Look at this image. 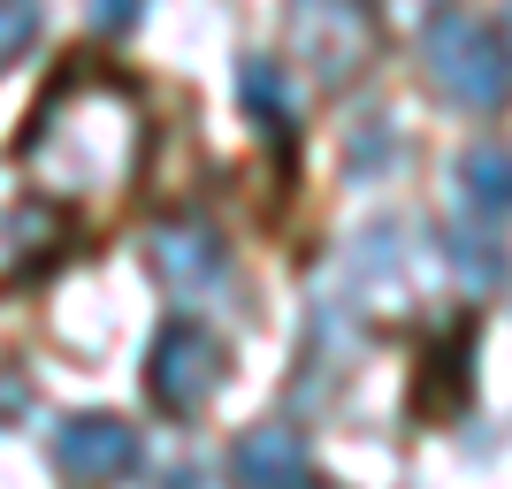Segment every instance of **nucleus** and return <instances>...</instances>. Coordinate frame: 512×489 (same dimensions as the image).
I'll return each mask as SVG.
<instances>
[{"instance_id": "f03ea898", "label": "nucleus", "mask_w": 512, "mask_h": 489, "mask_svg": "<svg viewBox=\"0 0 512 489\" xmlns=\"http://www.w3.org/2000/svg\"><path fill=\"white\" fill-rule=\"evenodd\" d=\"M421 69L428 85L444 92L451 107H467V115H497L512 100V54L482 16L467 8H444V16H428L421 31Z\"/></svg>"}, {"instance_id": "f257e3e1", "label": "nucleus", "mask_w": 512, "mask_h": 489, "mask_svg": "<svg viewBox=\"0 0 512 489\" xmlns=\"http://www.w3.org/2000/svg\"><path fill=\"white\" fill-rule=\"evenodd\" d=\"M138 161H146L138 92L100 77V69L62 77V92L39 107V130H31V169L62 192H123Z\"/></svg>"}, {"instance_id": "6e6552de", "label": "nucleus", "mask_w": 512, "mask_h": 489, "mask_svg": "<svg viewBox=\"0 0 512 489\" xmlns=\"http://www.w3.org/2000/svg\"><path fill=\"white\" fill-rule=\"evenodd\" d=\"M237 107L253 115L260 138H291L299 130V85H291V69L253 54V62H237Z\"/></svg>"}, {"instance_id": "0eeeda50", "label": "nucleus", "mask_w": 512, "mask_h": 489, "mask_svg": "<svg viewBox=\"0 0 512 489\" xmlns=\"http://www.w3.org/2000/svg\"><path fill=\"white\" fill-rule=\"evenodd\" d=\"M230 482L237 489H314V459H306V436L299 428H245L230 451Z\"/></svg>"}, {"instance_id": "2eb2a0df", "label": "nucleus", "mask_w": 512, "mask_h": 489, "mask_svg": "<svg viewBox=\"0 0 512 489\" xmlns=\"http://www.w3.org/2000/svg\"><path fill=\"white\" fill-rule=\"evenodd\" d=\"M505 16H512V0H505Z\"/></svg>"}, {"instance_id": "4468645a", "label": "nucleus", "mask_w": 512, "mask_h": 489, "mask_svg": "<svg viewBox=\"0 0 512 489\" xmlns=\"http://www.w3.org/2000/svg\"><path fill=\"white\" fill-rule=\"evenodd\" d=\"M161 489H207V474H199V467H169V474H161Z\"/></svg>"}, {"instance_id": "ddd939ff", "label": "nucleus", "mask_w": 512, "mask_h": 489, "mask_svg": "<svg viewBox=\"0 0 512 489\" xmlns=\"http://www.w3.org/2000/svg\"><path fill=\"white\" fill-rule=\"evenodd\" d=\"M31 413V383H23L16 367H0V428H16Z\"/></svg>"}, {"instance_id": "1a4fd4ad", "label": "nucleus", "mask_w": 512, "mask_h": 489, "mask_svg": "<svg viewBox=\"0 0 512 489\" xmlns=\"http://www.w3.org/2000/svg\"><path fill=\"white\" fill-rule=\"evenodd\" d=\"M451 176H459V207H467V222H505V214H512V153L505 146H467Z\"/></svg>"}, {"instance_id": "9b49d317", "label": "nucleus", "mask_w": 512, "mask_h": 489, "mask_svg": "<svg viewBox=\"0 0 512 489\" xmlns=\"http://www.w3.org/2000/svg\"><path fill=\"white\" fill-rule=\"evenodd\" d=\"M39 0H0V69H16L31 46H39Z\"/></svg>"}, {"instance_id": "9d476101", "label": "nucleus", "mask_w": 512, "mask_h": 489, "mask_svg": "<svg viewBox=\"0 0 512 489\" xmlns=\"http://www.w3.org/2000/svg\"><path fill=\"white\" fill-rule=\"evenodd\" d=\"M444 260H451V276H459V291H497L505 268H512L490 222H459V230L444 237Z\"/></svg>"}, {"instance_id": "7ed1b4c3", "label": "nucleus", "mask_w": 512, "mask_h": 489, "mask_svg": "<svg viewBox=\"0 0 512 489\" xmlns=\"http://www.w3.org/2000/svg\"><path fill=\"white\" fill-rule=\"evenodd\" d=\"M283 31L321 85H352L375 62V0H291Z\"/></svg>"}, {"instance_id": "423d86ee", "label": "nucleus", "mask_w": 512, "mask_h": 489, "mask_svg": "<svg viewBox=\"0 0 512 489\" xmlns=\"http://www.w3.org/2000/svg\"><path fill=\"white\" fill-rule=\"evenodd\" d=\"M153 276L169 283L184 306H207V298L230 291V245L207 222H161L153 230Z\"/></svg>"}, {"instance_id": "20e7f679", "label": "nucleus", "mask_w": 512, "mask_h": 489, "mask_svg": "<svg viewBox=\"0 0 512 489\" xmlns=\"http://www.w3.org/2000/svg\"><path fill=\"white\" fill-rule=\"evenodd\" d=\"M146 390L161 413H199L222 390V337L199 321H169L146 352Z\"/></svg>"}, {"instance_id": "f8f14e48", "label": "nucleus", "mask_w": 512, "mask_h": 489, "mask_svg": "<svg viewBox=\"0 0 512 489\" xmlns=\"http://www.w3.org/2000/svg\"><path fill=\"white\" fill-rule=\"evenodd\" d=\"M92 31H130V23L146 16V0H85Z\"/></svg>"}, {"instance_id": "39448f33", "label": "nucleus", "mask_w": 512, "mask_h": 489, "mask_svg": "<svg viewBox=\"0 0 512 489\" xmlns=\"http://www.w3.org/2000/svg\"><path fill=\"white\" fill-rule=\"evenodd\" d=\"M54 467L77 489L123 482V474H138V428L115 421V413H77V421L54 428Z\"/></svg>"}]
</instances>
